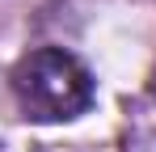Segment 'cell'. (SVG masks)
<instances>
[{
  "label": "cell",
  "instance_id": "7a4b0ae2",
  "mask_svg": "<svg viewBox=\"0 0 156 152\" xmlns=\"http://www.w3.org/2000/svg\"><path fill=\"white\" fill-rule=\"evenodd\" d=\"M152 97H156V72H152Z\"/></svg>",
  "mask_w": 156,
  "mask_h": 152
},
{
  "label": "cell",
  "instance_id": "6da1fadb",
  "mask_svg": "<svg viewBox=\"0 0 156 152\" xmlns=\"http://www.w3.org/2000/svg\"><path fill=\"white\" fill-rule=\"evenodd\" d=\"M9 80H13L17 110L30 123H68V118H80L93 106V97H97L89 68L63 47H38L30 55H21Z\"/></svg>",
  "mask_w": 156,
  "mask_h": 152
}]
</instances>
